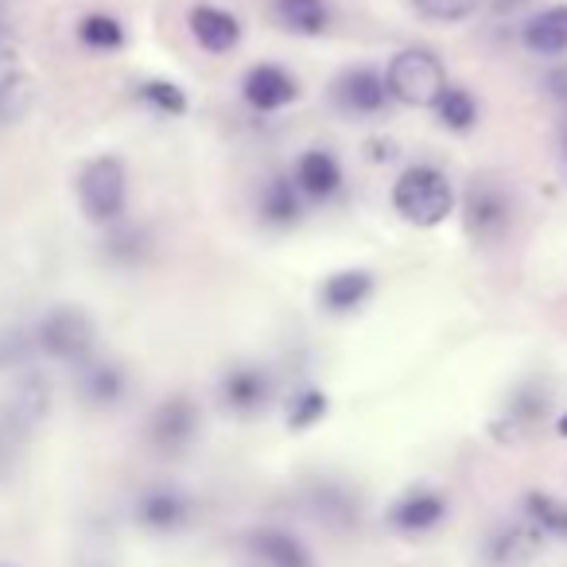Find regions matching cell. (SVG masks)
Instances as JSON below:
<instances>
[{"label":"cell","mask_w":567,"mask_h":567,"mask_svg":"<svg viewBox=\"0 0 567 567\" xmlns=\"http://www.w3.org/2000/svg\"><path fill=\"white\" fill-rule=\"evenodd\" d=\"M393 206L409 226L432 229L455 214V187L451 179L432 164H412L396 175L393 183Z\"/></svg>","instance_id":"6da1fadb"},{"label":"cell","mask_w":567,"mask_h":567,"mask_svg":"<svg viewBox=\"0 0 567 567\" xmlns=\"http://www.w3.org/2000/svg\"><path fill=\"white\" fill-rule=\"evenodd\" d=\"M79 210L94 226H117L128 206V172L117 156H97L79 172Z\"/></svg>","instance_id":"7a4b0ae2"},{"label":"cell","mask_w":567,"mask_h":567,"mask_svg":"<svg viewBox=\"0 0 567 567\" xmlns=\"http://www.w3.org/2000/svg\"><path fill=\"white\" fill-rule=\"evenodd\" d=\"M389 97H396L401 105H416V110H432L435 97L447 90V71H443L440 55L427 48H409L401 55H393L385 71Z\"/></svg>","instance_id":"3957f363"},{"label":"cell","mask_w":567,"mask_h":567,"mask_svg":"<svg viewBox=\"0 0 567 567\" xmlns=\"http://www.w3.org/2000/svg\"><path fill=\"white\" fill-rule=\"evenodd\" d=\"M32 339H35V354L82 365L94 354V319L82 308L63 303V308H51L48 316L32 327Z\"/></svg>","instance_id":"277c9868"},{"label":"cell","mask_w":567,"mask_h":567,"mask_svg":"<svg viewBox=\"0 0 567 567\" xmlns=\"http://www.w3.org/2000/svg\"><path fill=\"white\" fill-rule=\"evenodd\" d=\"M447 497L432 486H416L389 505V528L401 536H424L447 520Z\"/></svg>","instance_id":"5b68a950"},{"label":"cell","mask_w":567,"mask_h":567,"mask_svg":"<svg viewBox=\"0 0 567 567\" xmlns=\"http://www.w3.org/2000/svg\"><path fill=\"white\" fill-rule=\"evenodd\" d=\"M331 97L342 113H354V117H373L389 105V86L385 74H378L373 66H350L339 74V82L331 86Z\"/></svg>","instance_id":"8992f818"},{"label":"cell","mask_w":567,"mask_h":567,"mask_svg":"<svg viewBox=\"0 0 567 567\" xmlns=\"http://www.w3.org/2000/svg\"><path fill=\"white\" fill-rule=\"evenodd\" d=\"M241 97L249 102V110L276 113V110H284V105H292L296 97H300V82H296L288 71H280V66L260 63V66H252V71L245 74Z\"/></svg>","instance_id":"52a82bcc"},{"label":"cell","mask_w":567,"mask_h":567,"mask_svg":"<svg viewBox=\"0 0 567 567\" xmlns=\"http://www.w3.org/2000/svg\"><path fill=\"white\" fill-rule=\"evenodd\" d=\"M245 548L260 567H319L308 544L288 528H252L245 536Z\"/></svg>","instance_id":"ba28073f"},{"label":"cell","mask_w":567,"mask_h":567,"mask_svg":"<svg viewBox=\"0 0 567 567\" xmlns=\"http://www.w3.org/2000/svg\"><path fill=\"white\" fill-rule=\"evenodd\" d=\"M218 396L229 412L237 416H252L272 401V378L260 365H234L226 378L218 381Z\"/></svg>","instance_id":"9c48e42d"},{"label":"cell","mask_w":567,"mask_h":567,"mask_svg":"<svg viewBox=\"0 0 567 567\" xmlns=\"http://www.w3.org/2000/svg\"><path fill=\"white\" fill-rule=\"evenodd\" d=\"M198 432V409L187 396H172L164 401L148 420V440L156 443L159 451H183Z\"/></svg>","instance_id":"30bf717a"},{"label":"cell","mask_w":567,"mask_h":567,"mask_svg":"<svg viewBox=\"0 0 567 567\" xmlns=\"http://www.w3.org/2000/svg\"><path fill=\"white\" fill-rule=\"evenodd\" d=\"M187 28L198 48L210 55H229L241 43V20L226 9H214V4H195L187 12Z\"/></svg>","instance_id":"8fae6325"},{"label":"cell","mask_w":567,"mask_h":567,"mask_svg":"<svg viewBox=\"0 0 567 567\" xmlns=\"http://www.w3.org/2000/svg\"><path fill=\"white\" fill-rule=\"evenodd\" d=\"M292 179L303 198H319V203H323V198H331L342 190V164L334 159V152L308 148L300 159H296Z\"/></svg>","instance_id":"7c38bea8"},{"label":"cell","mask_w":567,"mask_h":567,"mask_svg":"<svg viewBox=\"0 0 567 567\" xmlns=\"http://www.w3.org/2000/svg\"><path fill=\"white\" fill-rule=\"evenodd\" d=\"M32 110V79H28L20 51L12 43L0 48V121L12 125Z\"/></svg>","instance_id":"4fadbf2b"},{"label":"cell","mask_w":567,"mask_h":567,"mask_svg":"<svg viewBox=\"0 0 567 567\" xmlns=\"http://www.w3.org/2000/svg\"><path fill=\"white\" fill-rule=\"evenodd\" d=\"M544 544V533L528 520H513V525H502L494 536L486 540V564L489 567H517L525 559H533Z\"/></svg>","instance_id":"5bb4252c"},{"label":"cell","mask_w":567,"mask_h":567,"mask_svg":"<svg viewBox=\"0 0 567 567\" xmlns=\"http://www.w3.org/2000/svg\"><path fill=\"white\" fill-rule=\"evenodd\" d=\"M463 214H466V229H471L478 241H489V237H497L505 226H509L513 206H509V198H505L502 190L482 183V187H474L471 195H466Z\"/></svg>","instance_id":"9a60e30c"},{"label":"cell","mask_w":567,"mask_h":567,"mask_svg":"<svg viewBox=\"0 0 567 567\" xmlns=\"http://www.w3.org/2000/svg\"><path fill=\"white\" fill-rule=\"evenodd\" d=\"M308 513L319 520V525L339 528V533H347V528H354L358 520H362V509H358V497L350 494L347 486H334V482H319V486H311V494H308Z\"/></svg>","instance_id":"2e32d148"},{"label":"cell","mask_w":567,"mask_h":567,"mask_svg":"<svg viewBox=\"0 0 567 567\" xmlns=\"http://www.w3.org/2000/svg\"><path fill=\"white\" fill-rule=\"evenodd\" d=\"M190 497L183 494V489H172V486H156L148 489V494L141 497V505H136V513H141V520L148 528H156V533H175V528H183L190 520Z\"/></svg>","instance_id":"e0dca14e"},{"label":"cell","mask_w":567,"mask_h":567,"mask_svg":"<svg viewBox=\"0 0 567 567\" xmlns=\"http://www.w3.org/2000/svg\"><path fill=\"white\" fill-rule=\"evenodd\" d=\"M520 43H525L533 55H564L567 51V4H551V9L536 12L533 20L520 32Z\"/></svg>","instance_id":"ac0fdd59"},{"label":"cell","mask_w":567,"mask_h":567,"mask_svg":"<svg viewBox=\"0 0 567 567\" xmlns=\"http://www.w3.org/2000/svg\"><path fill=\"white\" fill-rule=\"evenodd\" d=\"M260 218L268 226H296L303 214V195L296 187L292 175H272V179L260 187Z\"/></svg>","instance_id":"d6986e66"},{"label":"cell","mask_w":567,"mask_h":567,"mask_svg":"<svg viewBox=\"0 0 567 567\" xmlns=\"http://www.w3.org/2000/svg\"><path fill=\"white\" fill-rule=\"evenodd\" d=\"M373 296V272L365 268H347V272H334L323 280L319 288V300H323L327 311H354L362 308Z\"/></svg>","instance_id":"ffe728a7"},{"label":"cell","mask_w":567,"mask_h":567,"mask_svg":"<svg viewBox=\"0 0 567 567\" xmlns=\"http://www.w3.org/2000/svg\"><path fill=\"white\" fill-rule=\"evenodd\" d=\"M79 389L90 404H117L125 396V373L117 370L113 362H82L79 365Z\"/></svg>","instance_id":"44dd1931"},{"label":"cell","mask_w":567,"mask_h":567,"mask_svg":"<svg viewBox=\"0 0 567 567\" xmlns=\"http://www.w3.org/2000/svg\"><path fill=\"white\" fill-rule=\"evenodd\" d=\"M276 17L296 35H323L331 24L327 0H276Z\"/></svg>","instance_id":"7402d4cb"},{"label":"cell","mask_w":567,"mask_h":567,"mask_svg":"<svg viewBox=\"0 0 567 567\" xmlns=\"http://www.w3.org/2000/svg\"><path fill=\"white\" fill-rule=\"evenodd\" d=\"M544 412H548V401H544L540 389H520L517 396H513L509 404H505V416L494 424L497 435H509V440H517L525 427L540 424Z\"/></svg>","instance_id":"603a6c76"},{"label":"cell","mask_w":567,"mask_h":567,"mask_svg":"<svg viewBox=\"0 0 567 567\" xmlns=\"http://www.w3.org/2000/svg\"><path fill=\"white\" fill-rule=\"evenodd\" d=\"M525 520L536 525L544 536L567 540V502H559L548 489H528L525 494Z\"/></svg>","instance_id":"cb8c5ba5"},{"label":"cell","mask_w":567,"mask_h":567,"mask_svg":"<svg viewBox=\"0 0 567 567\" xmlns=\"http://www.w3.org/2000/svg\"><path fill=\"white\" fill-rule=\"evenodd\" d=\"M74 35H79L82 48L105 51V55L125 48V24L117 17H110V12H86L79 20V28H74Z\"/></svg>","instance_id":"d4e9b609"},{"label":"cell","mask_w":567,"mask_h":567,"mask_svg":"<svg viewBox=\"0 0 567 567\" xmlns=\"http://www.w3.org/2000/svg\"><path fill=\"white\" fill-rule=\"evenodd\" d=\"M432 110L451 133H471V128L478 125V102H474L471 90H463V86H447L435 97Z\"/></svg>","instance_id":"484cf974"},{"label":"cell","mask_w":567,"mask_h":567,"mask_svg":"<svg viewBox=\"0 0 567 567\" xmlns=\"http://www.w3.org/2000/svg\"><path fill=\"white\" fill-rule=\"evenodd\" d=\"M136 97H141L152 113H159V117H183V113H187V94H183L175 82L152 79V82H144V86L136 90Z\"/></svg>","instance_id":"4316f807"},{"label":"cell","mask_w":567,"mask_h":567,"mask_svg":"<svg viewBox=\"0 0 567 567\" xmlns=\"http://www.w3.org/2000/svg\"><path fill=\"white\" fill-rule=\"evenodd\" d=\"M327 412H331V401H327L323 389H303V393H296L292 401H288V427H292V432H308Z\"/></svg>","instance_id":"83f0119b"},{"label":"cell","mask_w":567,"mask_h":567,"mask_svg":"<svg viewBox=\"0 0 567 567\" xmlns=\"http://www.w3.org/2000/svg\"><path fill=\"white\" fill-rule=\"evenodd\" d=\"M409 4L432 24H463L478 12V0H409Z\"/></svg>","instance_id":"f1b7e54d"},{"label":"cell","mask_w":567,"mask_h":567,"mask_svg":"<svg viewBox=\"0 0 567 567\" xmlns=\"http://www.w3.org/2000/svg\"><path fill=\"white\" fill-rule=\"evenodd\" d=\"M144 252V234L133 226H113V234L105 237V257L110 260H121V265H133V260H141Z\"/></svg>","instance_id":"f546056e"},{"label":"cell","mask_w":567,"mask_h":567,"mask_svg":"<svg viewBox=\"0 0 567 567\" xmlns=\"http://www.w3.org/2000/svg\"><path fill=\"white\" fill-rule=\"evenodd\" d=\"M35 354L32 331H4L0 334V370H20Z\"/></svg>","instance_id":"4dcf8cb0"},{"label":"cell","mask_w":567,"mask_h":567,"mask_svg":"<svg viewBox=\"0 0 567 567\" xmlns=\"http://www.w3.org/2000/svg\"><path fill=\"white\" fill-rule=\"evenodd\" d=\"M548 86H551V94H556V97H564V102H567V66H559V71L551 74V79H548Z\"/></svg>","instance_id":"1f68e13d"},{"label":"cell","mask_w":567,"mask_h":567,"mask_svg":"<svg viewBox=\"0 0 567 567\" xmlns=\"http://www.w3.org/2000/svg\"><path fill=\"white\" fill-rule=\"evenodd\" d=\"M528 0H494V9L497 12H517V9H525Z\"/></svg>","instance_id":"d6a6232c"},{"label":"cell","mask_w":567,"mask_h":567,"mask_svg":"<svg viewBox=\"0 0 567 567\" xmlns=\"http://www.w3.org/2000/svg\"><path fill=\"white\" fill-rule=\"evenodd\" d=\"M556 435H559V440H567V412L556 420Z\"/></svg>","instance_id":"836d02e7"},{"label":"cell","mask_w":567,"mask_h":567,"mask_svg":"<svg viewBox=\"0 0 567 567\" xmlns=\"http://www.w3.org/2000/svg\"><path fill=\"white\" fill-rule=\"evenodd\" d=\"M4 43H12V40H9V28H4V20H0V48H4Z\"/></svg>","instance_id":"e575fe53"}]
</instances>
